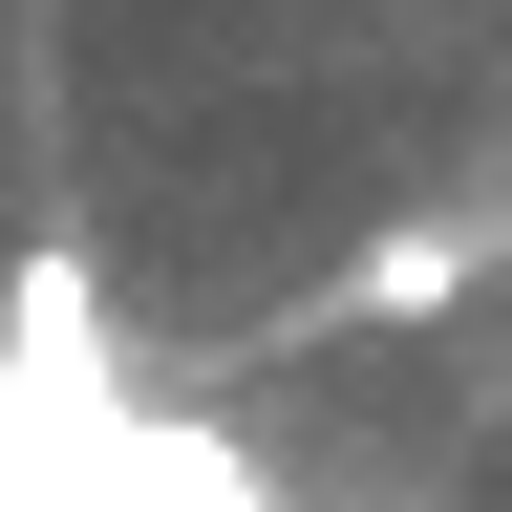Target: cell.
Instances as JSON below:
<instances>
[{
	"label": "cell",
	"instance_id": "2",
	"mask_svg": "<svg viewBox=\"0 0 512 512\" xmlns=\"http://www.w3.org/2000/svg\"><path fill=\"white\" fill-rule=\"evenodd\" d=\"M470 256H491V235H448V214H427V235H363L342 278H320V320H448V299H470Z\"/></svg>",
	"mask_w": 512,
	"mask_h": 512
},
{
	"label": "cell",
	"instance_id": "1",
	"mask_svg": "<svg viewBox=\"0 0 512 512\" xmlns=\"http://www.w3.org/2000/svg\"><path fill=\"white\" fill-rule=\"evenodd\" d=\"M107 491H128V512H299V491L256 470V448H235L214 406H128V448H107Z\"/></svg>",
	"mask_w": 512,
	"mask_h": 512
}]
</instances>
